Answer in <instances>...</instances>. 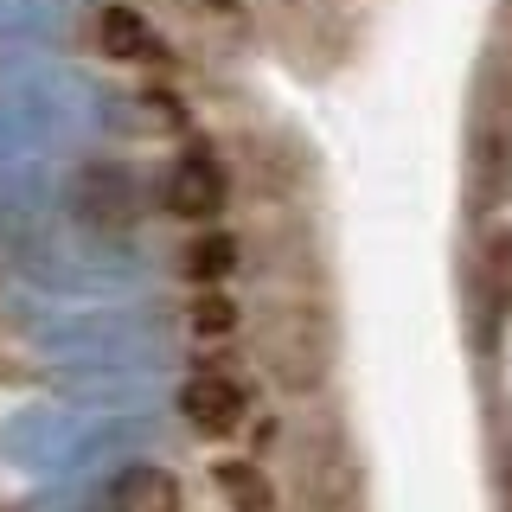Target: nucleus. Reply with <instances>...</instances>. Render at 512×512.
I'll return each instance as SVG.
<instances>
[{
	"label": "nucleus",
	"mask_w": 512,
	"mask_h": 512,
	"mask_svg": "<svg viewBox=\"0 0 512 512\" xmlns=\"http://www.w3.org/2000/svg\"><path fill=\"white\" fill-rule=\"evenodd\" d=\"M180 410H186V423L199 429V436H231V429L244 423V410H250V391L237 378H224V372H199L180 391Z\"/></svg>",
	"instance_id": "nucleus-1"
},
{
	"label": "nucleus",
	"mask_w": 512,
	"mask_h": 512,
	"mask_svg": "<svg viewBox=\"0 0 512 512\" xmlns=\"http://www.w3.org/2000/svg\"><path fill=\"white\" fill-rule=\"evenodd\" d=\"M224 199H231V186H224V167L212 154H180V167H173V180H167V205L180 218H218L224 212Z\"/></svg>",
	"instance_id": "nucleus-2"
},
{
	"label": "nucleus",
	"mask_w": 512,
	"mask_h": 512,
	"mask_svg": "<svg viewBox=\"0 0 512 512\" xmlns=\"http://www.w3.org/2000/svg\"><path fill=\"white\" fill-rule=\"evenodd\" d=\"M192 340H231L237 333V301L224 288H192V308H186Z\"/></svg>",
	"instance_id": "nucleus-6"
},
{
	"label": "nucleus",
	"mask_w": 512,
	"mask_h": 512,
	"mask_svg": "<svg viewBox=\"0 0 512 512\" xmlns=\"http://www.w3.org/2000/svg\"><path fill=\"white\" fill-rule=\"evenodd\" d=\"M116 512H180V487H173L160 468H141V474L122 480Z\"/></svg>",
	"instance_id": "nucleus-7"
},
{
	"label": "nucleus",
	"mask_w": 512,
	"mask_h": 512,
	"mask_svg": "<svg viewBox=\"0 0 512 512\" xmlns=\"http://www.w3.org/2000/svg\"><path fill=\"white\" fill-rule=\"evenodd\" d=\"M231 269H237V237L231 231H205V237H192V244H186V276L199 282V288H218Z\"/></svg>",
	"instance_id": "nucleus-5"
},
{
	"label": "nucleus",
	"mask_w": 512,
	"mask_h": 512,
	"mask_svg": "<svg viewBox=\"0 0 512 512\" xmlns=\"http://www.w3.org/2000/svg\"><path fill=\"white\" fill-rule=\"evenodd\" d=\"M212 487L224 493L231 512H276V487H269V474L256 468V461H218Z\"/></svg>",
	"instance_id": "nucleus-3"
},
{
	"label": "nucleus",
	"mask_w": 512,
	"mask_h": 512,
	"mask_svg": "<svg viewBox=\"0 0 512 512\" xmlns=\"http://www.w3.org/2000/svg\"><path fill=\"white\" fill-rule=\"evenodd\" d=\"M96 45H103L109 58L135 64V58L154 52V32H148V20H141L135 7H103V13H96Z\"/></svg>",
	"instance_id": "nucleus-4"
}]
</instances>
